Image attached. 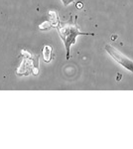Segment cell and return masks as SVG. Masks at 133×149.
<instances>
[{"label": "cell", "mask_w": 133, "mask_h": 149, "mask_svg": "<svg viewBox=\"0 0 133 149\" xmlns=\"http://www.w3.org/2000/svg\"><path fill=\"white\" fill-rule=\"evenodd\" d=\"M77 18V17H76ZM76 18H72V16H71L68 22H60L59 25L57 26V30L59 32V35L61 37V39L64 42L65 48H66V52H67V60H69L71 58L70 55V50H71V46L74 45L76 43L77 37L81 35H94L93 33H84L81 32L79 30V27L77 25V21Z\"/></svg>", "instance_id": "6da1fadb"}, {"label": "cell", "mask_w": 133, "mask_h": 149, "mask_svg": "<svg viewBox=\"0 0 133 149\" xmlns=\"http://www.w3.org/2000/svg\"><path fill=\"white\" fill-rule=\"evenodd\" d=\"M21 57H23L22 64L17 69L16 73L18 76H27L30 72H32L34 76H37L39 73V67H38V58L39 56H34L30 52L22 50Z\"/></svg>", "instance_id": "7a4b0ae2"}, {"label": "cell", "mask_w": 133, "mask_h": 149, "mask_svg": "<svg viewBox=\"0 0 133 149\" xmlns=\"http://www.w3.org/2000/svg\"><path fill=\"white\" fill-rule=\"evenodd\" d=\"M105 51L110 55L111 58H113L114 61H116L122 67H124L125 69H127L128 71L133 73V60H130L129 58H127L119 50H117L115 47H113L112 45H105Z\"/></svg>", "instance_id": "3957f363"}, {"label": "cell", "mask_w": 133, "mask_h": 149, "mask_svg": "<svg viewBox=\"0 0 133 149\" xmlns=\"http://www.w3.org/2000/svg\"><path fill=\"white\" fill-rule=\"evenodd\" d=\"M53 58V48L49 46V45H46L43 48V59L46 63H50L52 61Z\"/></svg>", "instance_id": "277c9868"}, {"label": "cell", "mask_w": 133, "mask_h": 149, "mask_svg": "<svg viewBox=\"0 0 133 149\" xmlns=\"http://www.w3.org/2000/svg\"><path fill=\"white\" fill-rule=\"evenodd\" d=\"M48 15H49V21L51 23H52V25L54 26V28L57 27L58 25H59L60 21H59V17H58V14L56 11H53L51 10L49 11V13H48Z\"/></svg>", "instance_id": "5b68a950"}, {"label": "cell", "mask_w": 133, "mask_h": 149, "mask_svg": "<svg viewBox=\"0 0 133 149\" xmlns=\"http://www.w3.org/2000/svg\"><path fill=\"white\" fill-rule=\"evenodd\" d=\"M51 28H54V26L52 25V23H51L49 20L45 21V22H43L42 24H40L39 25V29L41 31L49 30V29H51Z\"/></svg>", "instance_id": "8992f818"}, {"label": "cell", "mask_w": 133, "mask_h": 149, "mask_svg": "<svg viewBox=\"0 0 133 149\" xmlns=\"http://www.w3.org/2000/svg\"><path fill=\"white\" fill-rule=\"evenodd\" d=\"M74 1H76V0H62L64 6H68L69 4H71L72 2H74Z\"/></svg>", "instance_id": "52a82bcc"}, {"label": "cell", "mask_w": 133, "mask_h": 149, "mask_svg": "<svg viewBox=\"0 0 133 149\" xmlns=\"http://www.w3.org/2000/svg\"><path fill=\"white\" fill-rule=\"evenodd\" d=\"M77 7H78V8H81V7H83V3H81V2H79V3L77 4Z\"/></svg>", "instance_id": "ba28073f"}]
</instances>
